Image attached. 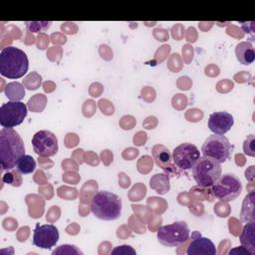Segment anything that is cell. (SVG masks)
Returning <instances> with one entry per match:
<instances>
[{
	"instance_id": "6da1fadb",
	"label": "cell",
	"mask_w": 255,
	"mask_h": 255,
	"mask_svg": "<svg viewBox=\"0 0 255 255\" xmlns=\"http://www.w3.org/2000/svg\"><path fill=\"white\" fill-rule=\"evenodd\" d=\"M25 155L22 137L13 128H3L0 130V163L3 170L14 168Z\"/></svg>"
},
{
	"instance_id": "7a4b0ae2",
	"label": "cell",
	"mask_w": 255,
	"mask_h": 255,
	"mask_svg": "<svg viewBox=\"0 0 255 255\" xmlns=\"http://www.w3.org/2000/svg\"><path fill=\"white\" fill-rule=\"evenodd\" d=\"M29 68L26 53L16 47L7 46L0 53V74L8 79L23 77Z\"/></svg>"
},
{
	"instance_id": "3957f363",
	"label": "cell",
	"mask_w": 255,
	"mask_h": 255,
	"mask_svg": "<svg viewBox=\"0 0 255 255\" xmlns=\"http://www.w3.org/2000/svg\"><path fill=\"white\" fill-rule=\"evenodd\" d=\"M92 212L102 220L111 221L118 219L122 214V199L117 194L100 190L92 197Z\"/></svg>"
},
{
	"instance_id": "277c9868",
	"label": "cell",
	"mask_w": 255,
	"mask_h": 255,
	"mask_svg": "<svg viewBox=\"0 0 255 255\" xmlns=\"http://www.w3.org/2000/svg\"><path fill=\"white\" fill-rule=\"evenodd\" d=\"M191 171L193 179L199 186L210 187L221 175L222 168L218 161L203 155L197 159Z\"/></svg>"
},
{
	"instance_id": "5b68a950",
	"label": "cell",
	"mask_w": 255,
	"mask_h": 255,
	"mask_svg": "<svg viewBox=\"0 0 255 255\" xmlns=\"http://www.w3.org/2000/svg\"><path fill=\"white\" fill-rule=\"evenodd\" d=\"M210 187L213 196L223 202L236 199L242 191V183L239 177L233 173L221 174Z\"/></svg>"
},
{
	"instance_id": "8992f818",
	"label": "cell",
	"mask_w": 255,
	"mask_h": 255,
	"mask_svg": "<svg viewBox=\"0 0 255 255\" xmlns=\"http://www.w3.org/2000/svg\"><path fill=\"white\" fill-rule=\"evenodd\" d=\"M232 151L233 145L223 134L209 135L201 147V152L204 156L210 157L219 163L229 159Z\"/></svg>"
},
{
	"instance_id": "52a82bcc",
	"label": "cell",
	"mask_w": 255,
	"mask_h": 255,
	"mask_svg": "<svg viewBox=\"0 0 255 255\" xmlns=\"http://www.w3.org/2000/svg\"><path fill=\"white\" fill-rule=\"evenodd\" d=\"M189 228L184 221H175L157 229V240L165 247H177L189 238Z\"/></svg>"
},
{
	"instance_id": "ba28073f",
	"label": "cell",
	"mask_w": 255,
	"mask_h": 255,
	"mask_svg": "<svg viewBox=\"0 0 255 255\" xmlns=\"http://www.w3.org/2000/svg\"><path fill=\"white\" fill-rule=\"evenodd\" d=\"M27 113V107L22 102L10 101L4 103L0 108V125L6 128L19 126L23 123Z\"/></svg>"
},
{
	"instance_id": "9c48e42d",
	"label": "cell",
	"mask_w": 255,
	"mask_h": 255,
	"mask_svg": "<svg viewBox=\"0 0 255 255\" xmlns=\"http://www.w3.org/2000/svg\"><path fill=\"white\" fill-rule=\"evenodd\" d=\"M32 145L39 156L49 157L58 152V138L52 131L47 129L39 130L33 135Z\"/></svg>"
},
{
	"instance_id": "30bf717a",
	"label": "cell",
	"mask_w": 255,
	"mask_h": 255,
	"mask_svg": "<svg viewBox=\"0 0 255 255\" xmlns=\"http://www.w3.org/2000/svg\"><path fill=\"white\" fill-rule=\"evenodd\" d=\"M199 157V149L190 142L180 143L172 151L173 163L182 170L191 169Z\"/></svg>"
},
{
	"instance_id": "8fae6325",
	"label": "cell",
	"mask_w": 255,
	"mask_h": 255,
	"mask_svg": "<svg viewBox=\"0 0 255 255\" xmlns=\"http://www.w3.org/2000/svg\"><path fill=\"white\" fill-rule=\"evenodd\" d=\"M59 240L58 228L53 224H36L33 233V244L41 249H50Z\"/></svg>"
},
{
	"instance_id": "7c38bea8",
	"label": "cell",
	"mask_w": 255,
	"mask_h": 255,
	"mask_svg": "<svg viewBox=\"0 0 255 255\" xmlns=\"http://www.w3.org/2000/svg\"><path fill=\"white\" fill-rule=\"evenodd\" d=\"M233 116L227 112H215L209 116L208 128L214 134H224L233 126Z\"/></svg>"
},
{
	"instance_id": "4fadbf2b",
	"label": "cell",
	"mask_w": 255,
	"mask_h": 255,
	"mask_svg": "<svg viewBox=\"0 0 255 255\" xmlns=\"http://www.w3.org/2000/svg\"><path fill=\"white\" fill-rule=\"evenodd\" d=\"M151 153L155 163L160 168L168 173H174L175 164L172 163V155L166 146L162 144H155L151 149Z\"/></svg>"
},
{
	"instance_id": "5bb4252c",
	"label": "cell",
	"mask_w": 255,
	"mask_h": 255,
	"mask_svg": "<svg viewBox=\"0 0 255 255\" xmlns=\"http://www.w3.org/2000/svg\"><path fill=\"white\" fill-rule=\"evenodd\" d=\"M186 253L188 255H198V254L216 255L217 251H216L215 245L210 239L206 237H201L200 235H198L197 238H194L189 243Z\"/></svg>"
},
{
	"instance_id": "9a60e30c",
	"label": "cell",
	"mask_w": 255,
	"mask_h": 255,
	"mask_svg": "<svg viewBox=\"0 0 255 255\" xmlns=\"http://www.w3.org/2000/svg\"><path fill=\"white\" fill-rule=\"evenodd\" d=\"M235 55L242 65H250L255 60V51L250 42H240L235 47Z\"/></svg>"
},
{
	"instance_id": "2e32d148",
	"label": "cell",
	"mask_w": 255,
	"mask_h": 255,
	"mask_svg": "<svg viewBox=\"0 0 255 255\" xmlns=\"http://www.w3.org/2000/svg\"><path fill=\"white\" fill-rule=\"evenodd\" d=\"M247 223V222H246ZM240 242L242 246L250 252L251 255H255V236H254V219L250 220L243 228L240 235Z\"/></svg>"
},
{
	"instance_id": "e0dca14e",
	"label": "cell",
	"mask_w": 255,
	"mask_h": 255,
	"mask_svg": "<svg viewBox=\"0 0 255 255\" xmlns=\"http://www.w3.org/2000/svg\"><path fill=\"white\" fill-rule=\"evenodd\" d=\"M149 186L158 194H165L170 188L168 175L164 173H156L152 175L149 180Z\"/></svg>"
},
{
	"instance_id": "ac0fdd59",
	"label": "cell",
	"mask_w": 255,
	"mask_h": 255,
	"mask_svg": "<svg viewBox=\"0 0 255 255\" xmlns=\"http://www.w3.org/2000/svg\"><path fill=\"white\" fill-rule=\"evenodd\" d=\"M5 95L11 101H19L24 98L25 91L23 86L18 82L9 83L5 88Z\"/></svg>"
},
{
	"instance_id": "d6986e66",
	"label": "cell",
	"mask_w": 255,
	"mask_h": 255,
	"mask_svg": "<svg viewBox=\"0 0 255 255\" xmlns=\"http://www.w3.org/2000/svg\"><path fill=\"white\" fill-rule=\"evenodd\" d=\"M16 168L22 174L32 173L36 168V161L31 155L25 154L18 161Z\"/></svg>"
},
{
	"instance_id": "ffe728a7",
	"label": "cell",
	"mask_w": 255,
	"mask_h": 255,
	"mask_svg": "<svg viewBox=\"0 0 255 255\" xmlns=\"http://www.w3.org/2000/svg\"><path fill=\"white\" fill-rule=\"evenodd\" d=\"M53 255L56 254H83V252L78 249L75 245H70V244H64L60 245L57 249H55L52 252Z\"/></svg>"
},
{
	"instance_id": "44dd1931",
	"label": "cell",
	"mask_w": 255,
	"mask_h": 255,
	"mask_svg": "<svg viewBox=\"0 0 255 255\" xmlns=\"http://www.w3.org/2000/svg\"><path fill=\"white\" fill-rule=\"evenodd\" d=\"M111 253L113 255H128V254L135 255L136 254L135 250L131 246H129V245H120V246H117L114 250H112Z\"/></svg>"
},
{
	"instance_id": "7402d4cb",
	"label": "cell",
	"mask_w": 255,
	"mask_h": 255,
	"mask_svg": "<svg viewBox=\"0 0 255 255\" xmlns=\"http://www.w3.org/2000/svg\"><path fill=\"white\" fill-rule=\"evenodd\" d=\"M27 28L32 32H39L50 27L51 22H26Z\"/></svg>"
},
{
	"instance_id": "603a6c76",
	"label": "cell",
	"mask_w": 255,
	"mask_h": 255,
	"mask_svg": "<svg viewBox=\"0 0 255 255\" xmlns=\"http://www.w3.org/2000/svg\"><path fill=\"white\" fill-rule=\"evenodd\" d=\"M244 152L250 156L255 155V149H254V135L250 134L244 141L243 144Z\"/></svg>"
},
{
	"instance_id": "cb8c5ba5",
	"label": "cell",
	"mask_w": 255,
	"mask_h": 255,
	"mask_svg": "<svg viewBox=\"0 0 255 255\" xmlns=\"http://www.w3.org/2000/svg\"><path fill=\"white\" fill-rule=\"evenodd\" d=\"M18 172H19V171L16 170V171H9V172L5 173L4 176H3V181H4L5 183L11 184V185H13V186H18L17 182L15 181V175H17Z\"/></svg>"
},
{
	"instance_id": "d4e9b609",
	"label": "cell",
	"mask_w": 255,
	"mask_h": 255,
	"mask_svg": "<svg viewBox=\"0 0 255 255\" xmlns=\"http://www.w3.org/2000/svg\"><path fill=\"white\" fill-rule=\"evenodd\" d=\"M187 115H192V117L188 118V121L189 122H198L200 121V119L202 118L203 114L200 110H197V109H190L187 111Z\"/></svg>"
},
{
	"instance_id": "484cf974",
	"label": "cell",
	"mask_w": 255,
	"mask_h": 255,
	"mask_svg": "<svg viewBox=\"0 0 255 255\" xmlns=\"http://www.w3.org/2000/svg\"><path fill=\"white\" fill-rule=\"evenodd\" d=\"M228 253H229L230 255H231V254H236V255H238V254H239V255H251L250 252H249L248 250H246L243 246L236 247V248L230 250Z\"/></svg>"
},
{
	"instance_id": "4316f807",
	"label": "cell",
	"mask_w": 255,
	"mask_h": 255,
	"mask_svg": "<svg viewBox=\"0 0 255 255\" xmlns=\"http://www.w3.org/2000/svg\"><path fill=\"white\" fill-rule=\"evenodd\" d=\"M242 29L246 33H252L253 32V27H254V22H240Z\"/></svg>"
}]
</instances>
